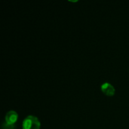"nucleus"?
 I'll return each instance as SVG.
<instances>
[{
    "label": "nucleus",
    "mask_w": 129,
    "mask_h": 129,
    "mask_svg": "<svg viewBox=\"0 0 129 129\" xmlns=\"http://www.w3.org/2000/svg\"><path fill=\"white\" fill-rule=\"evenodd\" d=\"M40 122L39 119L34 116H28L23 122V129H40Z\"/></svg>",
    "instance_id": "f257e3e1"
},
{
    "label": "nucleus",
    "mask_w": 129,
    "mask_h": 129,
    "mask_svg": "<svg viewBox=\"0 0 129 129\" xmlns=\"http://www.w3.org/2000/svg\"><path fill=\"white\" fill-rule=\"evenodd\" d=\"M2 129H15L14 125H8L5 122L2 124Z\"/></svg>",
    "instance_id": "20e7f679"
},
{
    "label": "nucleus",
    "mask_w": 129,
    "mask_h": 129,
    "mask_svg": "<svg viewBox=\"0 0 129 129\" xmlns=\"http://www.w3.org/2000/svg\"><path fill=\"white\" fill-rule=\"evenodd\" d=\"M18 119V114L17 112L11 110L8 112L5 117V122L8 125H14Z\"/></svg>",
    "instance_id": "f03ea898"
},
{
    "label": "nucleus",
    "mask_w": 129,
    "mask_h": 129,
    "mask_svg": "<svg viewBox=\"0 0 129 129\" xmlns=\"http://www.w3.org/2000/svg\"><path fill=\"white\" fill-rule=\"evenodd\" d=\"M101 88L102 92L107 96H113L115 94V91H116L115 88L110 83L105 82L102 84Z\"/></svg>",
    "instance_id": "7ed1b4c3"
}]
</instances>
